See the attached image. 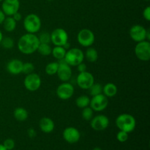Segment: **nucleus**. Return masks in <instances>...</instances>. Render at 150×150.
Segmentation results:
<instances>
[{"label":"nucleus","mask_w":150,"mask_h":150,"mask_svg":"<svg viewBox=\"0 0 150 150\" xmlns=\"http://www.w3.org/2000/svg\"><path fill=\"white\" fill-rule=\"evenodd\" d=\"M39 45L40 41L38 35L27 32L22 35L17 42L18 49L25 55H30L36 52Z\"/></svg>","instance_id":"1"},{"label":"nucleus","mask_w":150,"mask_h":150,"mask_svg":"<svg viewBox=\"0 0 150 150\" xmlns=\"http://www.w3.org/2000/svg\"><path fill=\"white\" fill-rule=\"evenodd\" d=\"M116 125L120 130L130 133L135 130L136 121L133 115L129 114H120L116 119Z\"/></svg>","instance_id":"2"},{"label":"nucleus","mask_w":150,"mask_h":150,"mask_svg":"<svg viewBox=\"0 0 150 150\" xmlns=\"http://www.w3.org/2000/svg\"><path fill=\"white\" fill-rule=\"evenodd\" d=\"M23 28L27 33L36 34L40 29L42 26L41 19L35 13H30L24 18L23 21Z\"/></svg>","instance_id":"3"},{"label":"nucleus","mask_w":150,"mask_h":150,"mask_svg":"<svg viewBox=\"0 0 150 150\" xmlns=\"http://www.w3.org/2000/svg\"><path fill=\"white\" fill-rule=\"evenodd\" d=\"M64 62L71 67H76L84 60V53L79 48H72L67 50Z\"/></svg>","instance_id":"4"},{"label":"nucleus","mask_w":150,"mask_h":150,"mask_svg":"<svg viewBox=\"0 0 150 150\" xmlns=\"http://www.w3.org/2000/svg\"><path fill=\"white\" fill-rule=\"evenodd\" d=\"M95 40L94 32L91 29L84 28L81 29L77 35V41L81 46L88 48L92 46Z\"/></svg>","instance_id":"5"},{"label":"nucleus","mask_w":150,"mask_h":150,"mask_svg":"<svg viewBox=\"0 0 150 150\" xmlns=\"http://www.w3.org/2000/svg\"><path fill=\"white\" fill-rule=\"evenodd\" d=\"M68 40V34L62 28H57L51 33V42L55 46H64Z\"/></svg>","instance_id":"6"},{"label":"nucleus","mask_w":150,"mask_h":150,"mask_svg":"<svg viewBox=\"0 0 150 150\" xmlns=\"http://www.w3.org/2000/svg\"><path fill=\"white\" fill-rule=\"evenodd\" d=\"M135 54L137 59L143 62H147L150 59V42L148 40H144L137 42L135 46Z\"/></svg>","instance_id":"7"},{"label":"nucleus","mask_w":150,"mask_h":150,"mask_svg":"<svg viewBox=\"0 0 150 150\" xmlns=\"http://www.w3.org/2000/svg\"><path fill=\"white\" fill-rule=\"evenodd\" d=\"M42 84L41 78L38 73H32L30 74L26 75L24 80H23V85L26 89L29 92H35L38 90Z\"/></svg>","instance_id":"8"},{"label":"nucleus","mask_w":150,"mask_h":150,"mask_svg":"<svg viewBox=\"0 0 150 150\" xmlns=\"http://www.w3.org/2000/svg\"><path fill=\"white\" fill-rule=\"evenodd\" d=\"M108 98L103 95V93L100 95L92 96L90 98V103L89 107L96 112H100L104 111L108 107Z\"/></svg>","instance_id":"9"},{"label":"nucleus","mask_w":150,"mask_h":150,"mask_svg":"<svg viewBox=\"0 0 150 150\" xmlns=\"http://www.w3.org/2000/svg\"><path fill=\"white\" fill-rule=\"evenodd\" d=\"M74 86L70 83L67 82H62L61 84L59 85L57 88V97L60 100H67L70 99L74 95Z\"/></svg>","instance_id":"10"},{"label":"nucleus","mask_w":150,"mask_h":150,"mask_svg":"<svg viewBox=\"0 0 150 150\" xmlns=\"http://www.w3.org/2000/svg\"><path fill=\"white\" fill-rule=\"evenodd\" d=\"M90 126L94 130L96 131H103L108 128L109 126L110 121L107 116L103 114L94 116L90 120Z\"/></svg>","instance_id":"11"},{"label":"nucleus","mask_w":150,"mask_h":150,"mask_svg":"<svg viewBox=\"0 0 150 150\" xmlns=\"http://www.w3.org/2000/svg\"><path fill=\"white\" fill-rule=\"evenodd\" d=\"M95 83V78L93 75L87 70L79 73L76 78V83L82 89H89Z\"/></svg>","instance_id":"12"},{"label":"nucleus","mask_w":150,"mask_h":150,"mask_svg":"<svg viewBox=\"0 0 150 150\" xmlns=\"http://www.w3.org/2000/svg\"><path fill=\"white\" fill-rule=\"evenodd\" d=\"M59 62V67L57 70V75L59 79L62 82H67L71 79L73 71H72L71 66L64 62V60H60Z\"/></svg>","instance_id":"13"},{"label":"nucleus","mask_w":150,"mask_h":150,"mask_svg":"<svg viewBox=\"0 0 150 150\" xmlns=\"http://www.w3.org/2000/svg\"><path fill=\"white\" fill-rule=\"evenodd\" d=\"M146 30L144 26L140 24H136L131 26L129 31L130 38L136 42L146 40Z\"/></svg>","instance_id":"14"},{"label":"nucleus","mask_w":150,"mask_h":150,"mask_svg":"<svg viewBox=\"0 0 150 150\" xmlns=\"http://www.w3.org/2000/svg\"><path fill=\"white\" fill-rule=\"evenodd\" d=\"M1 2V10L6 16H12L19 11V0H3Z\"/></svg>","instance_id":"15"},{"label":"nucleus","mask_w":150,"mask_h":150,"mask_svg":"<svg viewBox=\"0 0 150 150\" xmlns=\"http://www.w3.org/2000/svg\"><path fill=\"white\" fill-rule=\"evenodd\" d=\"M64 140L68 144H76L80 140L81 133L77 128L74 127H67L62 133Z\"/></svg>","instance_id":"16"},{"label":"nucleus","mask_w":150,"mask_h":150,"mask_svg":"<svg viewBox=\"0 0 150 150\" xmlns=\"http://www.w3.org/2000/svg\"><path fill=\"white\" fill-rule=\"evenodd\" d=\"M23 62L18 59H13L7 62L6 69L10 74L17 76L22 73Z\"/></svg>","instance_id":"17"},{"label":"nucleus","mask_w":150,"mask_h":150,"mask_svg":"<svg viewBox=\"0 0 150 150\" xmlns=\"http://www.w3.org/2000/svg\"><path fill=\"white\" fill-rule=\"evenodd\" d=\"M39 127L44 133H51L55 128V124L53 120L49 117H42L39 122Z\"/></svg>","instance_id":"18"},{"label":"nucleus","mask_w":150,"mask_h":150,"mask_svg":"<svg viewBox=\"0 0 150 150\" xmlns=\"http://www.w3.org/2000/svg\"><path fill=\"white\" fill-rule=\"evenodd\" d=\"M118 92L117 85L113 83H107L103 86V94L107 98H113L115 96Z\"/></svg>","instance_id":"19"},{"label":"nucleus","mask_w":150,"mask_h":150,"mask_svg":"<svg viewBox=\"0 0 150 150\" xmlns=\"http://www.w3.org/2000/svg\"><path fill=\"white\" fill-rule=\"evenodd\" d=\"M29 117V113L26 108L23 107H18L13 111V117L18 122L26 121Z\"/></svg>","instance_id":"20"},{"label":"nucleus","mask_w":150,"mask_h":150,"mask_svg":"<svg viewBox=\"0 0 150 150\" xmlns=\"http://www.w3.org/2000/svg\"><path fill=\"white\" fill-rule=\"evenodd\" d=\"M84 59L90 63H94L97 62L98 59V51L93 47H88L84 54Z\"/></svg>","instance_id":"21"},{"label":"nucleus","mask_w":150,"mask_h":150,"mask_svg":"<svg viewBox=\"0 0 150 150\" xmlns=\"http://www.w3.org/2000/svg\"><path fill=\"white\" fill-rule=\"evenodd\" d=\"M4 30L7 32H12L16 29L17 22L13 19L12 16H7L5 18L2 23Z\"/></svg>","instance_id":"22"},{"label":"nucleus","mask_w":150,"mask_h":150,"mask_svg":"<svg viewBox=\"0 0 150 150\" xmlns=\"http://www.w3.org/2000/svg\"><path fill=\"white\" fill-rule=\"evenodd\" d=\"M66 52H67V50L63 46H54L52 48L51 54L56 59L60 61V60L64 59Z\"/></svg>","instance_id":"23"},{"label":"nucleus","mask_w":150,"mask_h":150,"mask_svg":"<svg viewBox=\"0 0 150 150\" xmlns=\"http://www.w3.org/2000/svg\"><path fill=\"white\" fill-rule=\"evenodd\" d=\"M90 103V98L87 95H81L78 97L76 100V104L79 108H83L89 106Z\"/></svg>","instance_id":"24"},{"label":"nucleus","mask_w":150,"mask_h":150,"mask_svg":"<svg viewBox=\"0 0 150 150\" xmlns=\"http://www.w3.org/2000/svg\"><path fill=\"white\" fill-rule=\"evenodd\" d=\"M37 51H38L40 55L43 56V57H47V56H49L51 54L52 48H51V46L50 45V44L40 43Z\"/></svg>","instance_id":"25"},{"label":"nucleus","mask_w":150,"mask_h":150,"mask_svg":"<svg viewBox=\"0 0 150 150\" xmlns=\"http://www.w3.org/2000/svg\"><path fill=\"white\" fill-rule=\"evenodd\" d=\"M59 67L58 62H52L47 64L45 67V72L48 76H54L57 74V70Z\"/></svg>","instance_id":"26"},{"label":"nucleus","mask_w":150,"mask_h":150,"mask_svg":"<svg viewBox=\"0 0 150 150\" xmlns=\"http://www.w3.org/2000/svg\"><path fill=\"white\" fill-rule=\"evenodd\" d=\"M88 90L91 96H95L103 93V86L100 83H94Z\"/></svg>","instance_id":"27"},{"label":"nucleus","mask_w":150,"mask_h":150,"mask_svg":"<svg viewBox=\"0 0 150 150\" xmlns=\"http://www.w3.org/2000/svg\"><path fill=\"white\" fill-rule=\"evenodd\" d=\"M0 45L5 49H12L15 45L14 40L10 37H5L1 40Z\"/></svg>","instance_id":"28"},{"label":"nucleus","mask_w":150,"mask_h":150,"mask_svg":"<svg viewBox=\"0 0 150 150\" xmlns=\"http://www.w3.org/2000/svg\"><path fill=\"white\" fill-rule=\"evenodd\" d=\"M81 116L83 120L89 122L94 117V111L89 106L82 108Z\"/></svg>","instance_id":"29"},{"label":"nucleus","mask_w":150,"mask_h":150,"mask_svg":"<svg viewBox=\"0 0 150 150\" xmlns=\"http://www.w3.org/2000/svg\"><path fill=\"white\" fill-rule=\"evenodd\" d=\"M38 39H39L40 43H51V34L48 32H42L40 33L38 35Z\"/></svg>","instance_id":"30"},{"label":"nucleus","mask_w":150,"mask_h":150,"mask_svg":"<svg viewBox=\"0 0 150 150\" xmlns=\"http://www.w3.org/2000/svg\"><path fill=\"white\" fill-rule=\"evenodd\" d=\"M34 70H35V65L32 62H25L23 64L22 73L28 75L33 73Z\"/></svg>","instance_id":"31"},{"label":"nucleus","mask_w":150,"mask_h":150,"mask_svg":"<svg viewBox=\"0 0 150 150\" xmlns=\"http://www.w3.org/2000/svg\"><path fill=\"white\" fill-rule=\"evenodd\" d=\"M117 139L118 142L124 143V142H127L128 139V133L122 131V130H120L117 134Z\"/></svg>","instance_id":"32"},{"label":"nucleus","mask_w":150,"mask_h":150,"mask_svg":"<svg viewBox=\"0 0 150 150\" xmlns=\"http://www.w3.org/2000/svg\"><path fill=\"white\" fill-rule=\"evenodd\" d=\"M7 150H13L16 146V142L13 139H7L2 144Z\"/></svg>","instance_id":"33"},{"label":"nucleus","mask_w":150,"mask_h":150,"mask_svg":"<svg viewBox=\"0 0 150 150\" xmlns=\"http://www.w3.org/2000/svg\"><path fill=\"white\" fill-rule=\"evenodd\" d=\"M142 15H143V17L146 21H150V7L148 6L146 8H144V10H143V13H142Z\"/></svg>","instance_id":"34"},{"label":"nucleus","mask_w":150,"mask_h":150,"mask_svg":"<svg viewBox=\"0 0 150 150\" xmlns=\"http://www.w3.org/2000/svg\"><path fill=\"white\" fill-rule=\"evenodd\" d=\"M76 67H77V70L79 71V73H82V72L86 71V69H87V66H86V64L85 63H83V62L80 63L79 64H78Z\"/></svg>","instance_id":"35"},{"label":"nucleus","mask_w":150,"mask_h":150,"mask_svg":"<svg viewBox=\"0 0 150 150\" xmlns=\"http://www.w3.org/2000/svg\"><path fill=\"white\" fill-rule=\"evenodd\" d=\"M27 135L30 139H35L37 136L36 130L34 128H32V127H30V128L27 130Z\"/></svg>","instance_id":"36"},{"label":"nucleus","mask_w":150,"mask_h":150,"mask_svg":"<svg viewBox=\"0 0 150 150\" xmlns=\"http://www.w3.org/2000/svg\"><path fill=\"white\" fill-rule=\"evenodd\" d=\"M12 17L13 18V19H14V20L16 21V22H19V21H21L22 15L21 14V13H19V11H18V12H17V13H15L13 16H12Z\"/></svg>","instance_id":"37"},{"label":"nucleus","mask_w":150,"mask_h":150,"mask_svg":"<svg viewBox=\"0 0 150 150\" xmlns=\"http://www.w3.org/2000/svg\"><path fill=\"white\" fill-rule=\"evenodd\" d=\"M5 18H6V16L4 15V13H3L2 10H0V25L2 24L4 19H5Z\"/></svg>","instance_id":"38"},{"label":"nucleus","mask_w":150,"mask_h":150,"mask_svg":"<svg viewBox=\"0 0 150 150\" xmlns=\"http://www.w3.org/2000/svg\"><path fill=\"white\" fill-rule=\"evenodd\" d=\"M150 40V31L149 29H147L146 30V40L149 41Z\"/></svg>","instance_id":"39"},{"label":"nucleus","mask_w":150,"mask_h":150,"mask_svg":"<svg viewBox=\"0 0 150 150\" xmlns=\"http://www.w3.org/2000/svg\"><path fill=\"white\" fill-rule=\"evenodd\" d=\"M0 150H7L2 144H0Z\"/></svg>","instance_id":"40"},{"label":"nucleus","mask_w":150,"mask_h":150,"mask_svg":"<svg viewBox=\"0 0 150 150\" xmlns=\"http://www.w3.org/2000/svg\"><path fill=\"white\" fill-rule=\"evenodd\" d=\"M3 38H4V37H3L2 32H1V31L0 30V43H1V40L3 39Z\"/></svg>","instance_id":"41"},{"label":"nucleus","mask_w":150,"mask_h":150,"mask_svg":"<svg viewBox=\"0 0 150 150\" xmlns=\"http://www.w3.org/2000/svg\"><path fill=\"white\" fill-rule=\"evenodd\" d=\"M92 150H102V149L100 147H99V146H96V147L94 148Z\"/></svg>","instance_id":"42"},{"label":"nucleus","mask_w":150,"mask_h":150,"mask_svg":"<svg viewBox=\"0 0 150 150\" xmlns=\"http://www.w3.org/2000/svg\"><path fill=\"white\" fill-rule=\"evenodd\" d=\"M47 1H54V0H47Z\"/></svg>","instance_id":"43"},{"label":"nucleus","mask_w":150,"mask_h":150,"mask_svg":"<svg viewBox=\"0 0 150 150\" xmlns=\"http://www.w3.org/2000/svg\"><path fill=\"white\" fill-rule=\"evenodd\" d=\"M3 1V0H0V2H1V1Z\"/></svg>","instance_id":"44"},{"label":"nucleus","mask_w":150,"mask_h":150,"mask_svg":"<svg viewBox=\"0 0 150 150\" xmlns=\"http://www.w3.org/2000/svg\"><path fill=\"white\" fill-rule=\"evenodd\" d=\"M145 1H149V0H145Z\"/></svg>","instance_id":"45"}]
</instances>
